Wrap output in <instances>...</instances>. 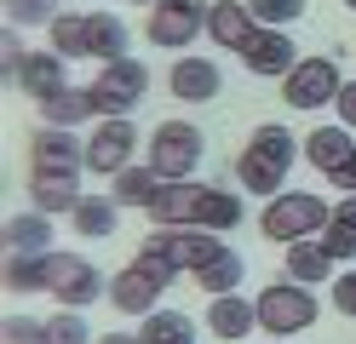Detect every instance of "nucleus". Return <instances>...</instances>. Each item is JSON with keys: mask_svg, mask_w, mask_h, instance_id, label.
Masks as SVG:
<instances>
[{"mask_svg": "<svg viewBox=\"0 0 356 344\" xmlns=\"http://www.w3.org/2000/svg\"><path fill=\"white\" fill-rule=\"evenodd\" d=\"M282 178H287V167H276V161H270V155H259L253 144L236 155V183H241L248 195H264V201L282 195Z\"/></svg>", "mask_w": 356, "mask_h": 344, "instance_id": "aec40b11", "label": "nucleus"}, {"mask_svg": "<svg viewBox=\"0 0 356 344\" xmlns=\"http://www.w3.org/2000/svg\"><path fill=\"white\" fill-rule=\"evenodd\" d=\"M241 224V195L236 190H218V183H202L195 190V213H190V229H213V236H225V229Z\"/></svg>", "mask_w": 356, "mask_h": 344, "instance_id": "dca6fc26", "label": "nucleus"}, {"mask_svg": "<svg viewBox=\"0 0 356 344\" xmlns=\"http://www.w3.org/2000/svg\"><path fill=\"white\" fill-rule=\"evenodd\" d=\"M86 35H92V58L98 63H115V58H132V29L115 17V12H86Z\"/></svg>", "mask_w": 356, "mask_h": 344, "instance_id": "b1692460", "label": "nucleus"}, {"mask_svg": "<svg viewBox=\"0 0 356 344\" xmlns=\"http://www.w3.org/2000/svg\"><path fill=\"white\" fill-rule=\"evenodd\" d=\"M333 224H345V229H356V195H345L339 206H333Z\"/></svg>", "mask_w": 356, "mask_h": 344, "instance_id": "79ce46f5", "label": "nucleus"}, {"mask_svg": "<svg viewBox=\"0 0 356 344\" xmlns=\"http://www.w3.org/2000/svg\"><path fill=\"white\" fill-rule=\"evenodd\" d=\"M345 6H350V12H356V0H345Z\"/></svg>", "mask_w": 356, "mask_h": 344, "instance_id": "49530a36", "label": "nucleus"}, {"mask_svg": "<svg viewBox=\"0 0 356 344\" xmlns=\"http://www.w3.org/2000/svg\"><path fill=\"white\" fill-rule=\"evenodd\" d=\"M29 167H35V178H81L86 144L75 138V126H40L29 138Z\"/></svg>", "mask_w": 356, "mask_h": 344, "instance_id": "1a4fd4ad", "label": "nucleus"}, {"mask_svg": "<svg viewBox=\"0 0 356 344\" xmlns=\"http://www.w3.org/2000/svg\"><path fill=\"white\" fill-rule=\"evenodd\" d=\"M264 344H287V338H264Z\"/></svg>", "mask_w": 356, "mask_h": 344, "instance_id": "c03bdc74", "label": "nucleus"}, {"mask_svg": "<svg viewBox=\"0 0 356 344\" xmlns=\"http://www.w3.org/2000/svg\"><path fill=\"white\" fill-rule=\"evenodd\" d=\"M253 149H259V155H270L276 167H287V172H293V161L305 155V149L293 144V132H287L282 121H264V126H253Z\"/></svg>", "mask_w": 356, "mask_h": 344, "instance_id": "2f4dec72", "label": "nucleus"}, {"mask_svg": "<svg viewBox=\"0 0 356 344\" xmlns=\"http://www.w3.org/2000/svg\"><path fill=\"white\" fill-rule=\"evenodd\" d=\"M253 304H259V327L270 333V338H293L305 327H316V316H322L316 293L299 287V281H270Z\"/></svg>", "mask_w": 356, "mask_h": 344, "instance_id": "7ed1b4c3", "label": "nucleus"}, {"mask_svg": "<svg viewBox=\"0 0 356 344\" xmlns=\"http://www.w3.org/2000/svg\"><path fill=\"white\" fill-rule=\"evenodd\" d=\"M149 167L161 178H190L202 167V126L190 121H161L149 132Z\"/></svg>", "mask_w": 356, "mask_h": 344, "instance_id": "0eeeda50", "label": "nucleus"}, {"mask_svg": "<svg viewBox=\"0 0 356 344\" xmlns=\"http://www.w3.org/2000/svg\"><path fill=\"white\" fill-rule=\"evenodd\" d=\"M333 218V206H322V195H310V190H282L264 201V213H259V229H264V241H276V247H293V241H310V236H322Z\"/></svg>", "mask_w": 356, "mask_h": 344, "instance_id": "f257e3e1", "label": "nucleus"}, {"mask_svg": "<svg viewBox=\"0 0 356 344\" xmlns=\"http://www.w3.org/2000/svg\"><path fill=\"white\" fill-rule=\"evenodd\" d=\"M155 190H161V172H155L149 161H144V167L115 172V183H109V195H115L121 206H149V195H155Z\"/></svg>", "mask_w": 356, "mask_h": 344, "instance_id": "7c9ffc66", "label": "nucleus"}, {"mask_svg": "<svg viewBox=\"0 0 356 344\" xmlns=\"http://www.w3.org/2000/svg\"><path fill=\"white\" fill-rule=\"evenodd\" d=\"M115 213H121V201L115 195H81V206H75V229L86 241H104V236H115Z\"/></svg>", "mask_w": 356, "mask_h": 344, "instance_id": "bb28decb", "label": "nucleus"}, {"mask_svg": "<svg viewBox=\"0 0 356 344\" xmlns=\"http://www.w3.org/2000/svg\"><path fill=\"white\" fill-rule=\"evenodd\" d=\"M322 247L333 252V264H350V259H356V229H345V224H333V218H327Z\"/></svg>", "mask_w": 356, "mask_h": 344, "instance_id": "4c0bfd02", "label": "nucleus"}, {"mask_svg": "<svg viewBox=\"0 0 356 344\" xmlns=\"http://www.w3.org/2000/svg\"><path fill=\"white\" fill-rule=\"evenodd\" d=\"M178 281V270L149 259V252H138L132 264H121V275L109 281V304H115L121 316H149L155 304H161V293Z\"/></svg>", "mask_w": 356, "mask_h": 344, "instance_id": "f03ea898", "label": "nucleus"}, {"mask_svg": "<svg viewBox=\"0 0 356 344\" xmlns=\"http://www.w3.org/2000/svg\"><path fill=\"white\" fill-rule=\"evenodd\" d=\"M339 86H345V75L333 58H299L293 75L282 81V98H287V109H322L339 98Z\"/></svg>", "mask_w": 356, "mask_h": 344, "instance_id": "9d476101", "label": "nucleus"}, {"mask_svg": "<svg viewBox=\"0 0 356 344\" xmlns=\"http://www.w3.org/2000/svg\"><path fill=\"white\" fill-rule=\"evenodd\" d=\"M264 23L253 17L248 0H213V12H207V40L213 46H225V52H248V46L259 40Z\"/></svg>", "mask_w": 356, "mask_h": 344, "instance_id": "f8f14e48", "label": "nucleus"}, {"mask_svg": "<svg viewBox=\"0 0 356 344\" xmlns=\"http://www.w3.org/2000/svg\"><path fill=\"white\" fill-rule=\"evenodd\" d=\"M52 52H58V58H92L86 12H58V17H52Z\"/></svg>", "mask_w": 356, "mask_h": 344, "instance_id": "c85d7f7f", "label": "nucleus"}, {"mask_svg": "<svg viewBox=\"0 0 356 344\" xmlns=\"http://www.w3.org/2000/svg\"><path fill=\"white\" fill-rule=\"evenodd\" d=\"M207 12H213V0H155L149 6V23H144V35L155 46H190L195 35H207Z\"/></svg>", "mask_w": 356, "mask_h": 344, "instance_id": "6e6552de", "label": "nucleus"}, {"mask_svg": "<svg viewBox=\"0 0 356 344\" xmlns=\"http://www.w3.org/2000/svg\"><path fill=\"white\" fill-rule=\"evenodd\" d=\"M333 310H345V316H356V270H345V275H333Z\"/></svg>", "mask_w": 356, "mask_h": 344, "instance_id": "58836bf2", "label": "nucleus"}, {"mask_svg": "<svg viewBox=\"0 0 356 344\" xmlns=\"http://www.w3.org/2000/svg\"><path fill=\"white\" fill-rule=\"evenodd\" d=\"M195 190H202L195 178H161V190H155L149 206H144V213L155 218V229H184L190 213H195Z\"/></svg>", "mask_w": 356, "mask_h": 344, "instance_id": "2eb2a0df", "label": "nucleus"}, {"mask_svg": "<svg viewBox=\"0 0 356 344\" xmlns=\"http://www.w3.org/2000/svg\"><path fill=\"white\" fill-rule=\"evenodd\" d=\"M47 344H92V333H86L81 310H58V316L47 321Z\"/></svg>", "mask_w": 356, "mask_h": 344, "instance_id": "f704fd0d", "label": "nucleus"}, {"mask_svg": "<svg viewBox=\"0 0 356 344\" xmlns=\"http://www.w3.org/2000/svg\"><path fill=\"white\" fill-rule=\"evenodd\" d=\"M167 81H172V98L178 104H213L218 86H225V75H218L213 58H178Z\"/></svg>", "mask_w": 356, "mask_h": 344, "instance_id": "4468645a", "label": "nucleus"}, {"mask_svg": "<svg viewBox=\"0 0 356 344\" xmlns=\"http://www.w3.org/2000/svg\"><path fill=\"white\" fill-rule=\"evenodd\" d=\"M327 183H333V190H345V195H356V155H350V161H345V167L333 172Z\"/></svg>", "mask_w": 356, "mask_h": 344, "instance_id": "a19ab883", "label": "nucleus"}, {"mask_svg": "<svg viewBox=\"0 0 356 344\" xmlns=\"http://www.w3.org/2000/svg\"><path fill=\"white\" fill-rule=\"evenodd\" d=\"M0 344H47V321H35V316H6Z\"/></svg>", "mask_w": 356, "mask_h": 344, "instance_id": "e433bc0d", "label": "nucleus"}, {"mask_svg": "<svg viewBox=\"0 0 356 344\" xmlns=\"http://www.w3.org/2000/svg\"><path fill=\"white\" fill-rule=\"evenodd\" d=\"M29 206L47 213V218L75 213L81 206V178H29Z\"/></svg>", "mask_w": 356, "mask_h": 344, "instance_id": "a878e982", "label": "nucleus"}, {"mask_svg": "<svg viewBox=\"0 0 356 344\" xmlns=\"http://www.w3.org/2000/svg\"><path fill=\"white\" fill-rule=\"evenodd\" d=\"M0 241H6V252H52V218L29 206V213L0 224Z\"/></svg>", "mask_w": 356, "mask_h": 344, "instance_id": "412c9836", "label": "nucleus"}, {"mask_svg": "<svg viewBox=\"0 0 356 344\" xmlns=\"http://www.w3.org/2000/svg\"><path fill=\"white\" fill-rule=\"evenodd\" d=\"M47 293L58 298L63 310H86V304H98V293H109V281L98 275V264L81 259V252L52 247L47 252Z\"/></svg>", "mask_w": 356, "mask_h": 344, "instance_id": "39448f33", "label": "nucleus"}, {"mask_svg": "<svg viewBox=\"0 0 356 344\" xmlns=\"http://www.w3.org/2000/svg\"><path fill=\"white\" fill-rule=\"evenodd\" d=\"M333 275V252L322 247V236H310V241H293L287 247V281H299V287H316Z\"/></svg>", "mask_w": 356, "mask_h": 344, "instance_id": "5701e85b", "label": "nucleus"}, {"mask_svg": "<svg viewBox=\"0 0 356 344\" xmlns=\"http://www.w3.org/2000/svg\"><path fill=\"white\" fill-rule=\"evenodd\" d=\"M144 92H149V69L138 58H115V63H104L98 69V81H92V104L104 121H115V115H132L144 104Z\"/></svg>", "mask_w": 356, "mask_h": 344, "instance_id": "423d86ee", "label": "nucleus"}, {"mask_svg": "<svg viewBox=\"0 0 356 344\" xmlns=\"http://www.w3.org/2000/svg\"><path fill=\"white\" fill-rule=\"evenodd\" d=\"M132 6H144V0H132ZM149 6H155V0H149Z\"/></svg>", "mask_w": 356, "mask_h": 344, "instance_id": "a18cd8bd", "label": "nucleus"}, {"mask_svg": "<svg viewBox=\"0 0 356 344\" xmlns=\"http://www.w3.org/2000/svg\"><path fill=\"white\" fill-rule=\"evenodd\" d=\"M92 115H98L92 86H63L58 98H47V104H40V126H86Z\"/></svg>", "mask_w": 356, "mask_h": 344, "instance_id": "4be33fe9", "label": "nucleus"}, {"mask_svg": "<svg viewBox=\"0 0 356 344\" xmlns=\"http://www.w3.org/2000/svg\"><path fill=\"white\" fill-rule=\"evenodd\" d=\"M253 17L264 23V29H282V23H299L305 17V0H248Z\"/></svg>", "mask_w": 356, "mask_h": 344, "instance_id": "c9c22d12", "label": "nucleus"}, {"mask_svg": "<svg viewBox=\"0 0 356 344\" xmlns=\"http://www.w3.org/2000/svg\"><path fill=\"white\" fill-rule=\"evenodd\" d=\"M98 344H144V338H138V333H104Z\"/></svg>", "mask_w": 356, "mask_h": 344, "instance_id": "37998d69", "label": "nucleus"}, {"mask_svg": "<svg viewBox=\"0 0 356 344\" xmlns=\"http://www.w3.org/2000/svg\"><path fill=\"white\" fill-rule=\"evenodd\" d=\"M0 287L6 293H47V252H6L0 264Z\"/></svg>", "mask_w": 356, "mask_h": 344, "instance_id": "393cba45", "label": "nucleus"}, {"mask_svg": "<svg viewBox=\"0 0 356 344\" xmlns=\"http://www.w3.org/2000/svg\"><path fill=\"white\" fill-rule=\"evenodd\" d=\"M24 63H29V46L17 35V23H6V35H0V81H17Z\"/></svg>", "mask_w": 356, "mask_h": 344, "instance_id": "72a5a7b5", "label": "nucleus"}, {"mask_svg": "<svg viewBox=\"0 0 356 344\" xmlns=\"http://www.w3.org/2000/svg\"><path fill=\"white\" fill-rule=\"evenodd\" d=\"M241 275H248V259H241V252L230 247V252H225L218 264L195 270V287H202L207 298H225V293H236V287H241Z\"/></svg>", "mask_w": 356, "mask_h": 344, "instance_id": "c756f323", "label": "nucleus"}, {"mask_svg": "<svg viewBox=\"0 0 356 344\" xmlns=\"http://www.w3.org/2000/svg\"><path fill=\"white\" fill-rule=\"evenodd\" d=\"M17 86H24L35 104L58 98V92L70 86V58H58V52H29V63H24V75H17Z\"/></svg>", "mask_w": 356, "mask_h": 344, "instance_id": "f3484780", "label": "nucleus"}, {"mask_svg": "<svg viewBox=\"0 0 356 344\" xmlns=\"http://www.w3.org/2000/svg\"><path fill=\"white\" fill-rule=\"evenodd\" d=\"M138 252H149V259H161V264H172V270H207V264H218L225 259V236H213V229H149L144 236V247Z\"/></svg>", "mask_w": 356, "mask_h": 344, "instance_id": "20e7f679", "label": "nucleus"}, {"mask_svg": "<svg viewBox=\"0 0 356 344\" xmlns=\"http://www.w3.org/2000/svg\"><path fill=\"white\" fill-rule=\"evenodd\" d=\"M132 149H138V126H132L127 115H115V121L92 126V138H86V167L115 178V172L132 167Z\"/></svg>", "mask_w": 356, "mask_h": 344, "instance_id": "9b49d317", "label": "nucleus"}, {"mask_svg": "<svg viewBox=\"0 0 356 344\" xmlns=\"http://www.w3.org/2000/svg\"><path fill=\"white\" fill-rule=\"evenodd\" d=\"M299 149H305V161H310V167H316L322 178H333V172H339L345 161L356 155V144H350V126H316V132H310Z\"/></svg>", "mask_w": 356, "mask_h": 344, "instance_id": "a211bd4d", "label": "nucleus"}, {"mask_svg": "<svg viewBox=\"0 0 356 344\" xmlns=\"http://www.w3.org/2000/svg\"><path fill=\"white\" fill-rule=\"evenodd\" d=\"M138 338L144 344H195V327H190L184 310H149L138 321Z\"/></svg>", "mask_w": 356, "mask_h": 344, "instance_id": "cd10ccee", "label": "nucleus"}, {"mask_svg": "<svg viewBox=\"0 0 356 344\" xmlns=\"http://www.w3.org/2000/svg\"><path fill=\"white\" fill-rule=\"evenodd\" d=\"M241 63H248L253 75H264V81H287V75H293V63H299L293 35H282V29H259V40L241 52Z\"/></svg>", "mask_w": 356, "mask_h": 344, "instance_id": "ddd939ff", "label": "nucleus"}, {"mask_svg": "<svg viewBox=\"0 0 356 344\" xmlns=\"http://www.w3.org/2000/svg\"><path fill=\"white\" fill-rule=\"evenodd\" d=\"M207 327L225 338V344H236V338H248L259 327V304H253V298H241V293H225V298H213Z\"/></svg>", "mask_w": 356, "mask_h": 344, "instance_id": "6ab92c4d", "label": "nucleus"}, {"mask_svg": "<svg viewBox=\"0 0 356 344\" xmlns=\"http://www.w3.org/2000/svg\"><path fill=\"white\" fill-rule=\"evenodd\" d=\"M333 109H339V126H356V81H345V86H339Z\"/></svg>", "mask_w": 356, "mask_h": 344, "instance_id": "ea45409f", "label": "nucleus"}, {"mask_svg": "<svg viewBox=\"0 0 356 344\" xmlns=\"http://www.w3.org/2000/svg\"><path fill=\"white\" fill-rule=\"evenodd\" d=\"M0 12H6V23H17V29H52V17L63 6L58 0H0Z\"/></svg>", "mask_w": 356, "mask_h": 344, "instance_id": "473e14b6", "label": "nucleus"}]
</instances>
